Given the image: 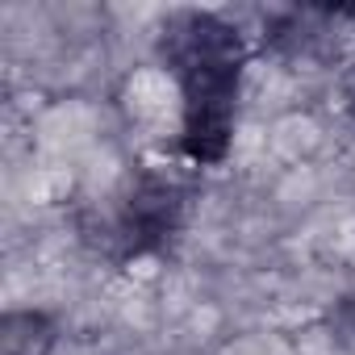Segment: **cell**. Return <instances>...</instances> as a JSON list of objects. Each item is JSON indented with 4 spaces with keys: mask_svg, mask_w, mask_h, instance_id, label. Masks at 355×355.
I'll use <instances>...</instances> for the list:
<instances>
[{
    "mask_svg": "<svg viewBox=\"0 0 355 355\" xmlns=\"http://www.w3.org/2000/svg\"><path fill=\"white\" fill-rule=\"evenodd\" d=\"M159 51L180 84V155L197 167H214L230 150L239 84L247 67L243 34L201 9L171 13L159 30Z\"/></svg>",
    "mask_w": 355,
    "mask_h": 355,
    "instance_id": "cell-1",
    "label": "cell"
},
{
    "mask_svg": "<svg viewBox=\"0 0 355 355\" xmlns=\"http://www.w3.org/2000/svg\"><path fill=\"white\" fill-rule=\"evenodd\" d=\"M180 189L171 180H142L130 197L125 209L117 218V243H121V259H142L167 247V239L180 230Z\"/></svg>",
    "mask_w": 355,
    "mask_h": 355,
    "instance_id": "cell-2",
    "label": "cell"
},
{
    "mask_svg": "<svg viewBox=\"0 0 355 355\" xmlns=\"http://www.w3.org/2000/svg\"><path fill=\"white\" fill-rule=\"evenodd\" d=\"M51 330L38 313H9L0 330V355H46Z\"/></svg>",
    "mask_w": 355,
    "mask_h": 355,
    "instance_id": "cell-3",
    "label": "cell"
}]
</instances>
